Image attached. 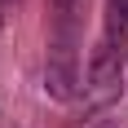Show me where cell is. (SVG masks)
Here are the masks:
<instances>
[{
  "label": "cell",
  "instance_id": "obj_1",
  "mask_svg": "<svg viewBox=\"0 0 128 128\" xmlns=\"http://www.w3.org/2000/svg\"><path fill=\"white\" fill-rule=\"evenodd\" d=\"M49 93L53 97H75V84H80V71H75V49H71V36H58L53 40V49H49Z\"/></svg>",
  "mask_w": 128,
  "mask_h": 128
},
{
  "label": "cell",
  "instance_id": "obj_2",
  "mask_svg": "<svg viewBox=\"0 0 128 128\" xmlns=\"http://www.w3.org/2000/svg\"><path fill=\"white\" fill-rule=\"evenodd\" d=\"M119 62H124V49H115L110 40H102V44L93 49V62H88V88H93V102H106V97L119 88Z\"/></svg>",
  "mask_w": 128,
  "mask_h": 128
},
{
  "label": "cell",
  "instance_id": "obj_3",
  "mask_svg": "<svg viewBox=\"0 0 128 128\" xmlns=\"http://www.w3.org/2000/svg\"><path fill=\"white\" fill-rule=\"evenodd\" d=\"M106 40L115 49L128 44V0H106Z\"/></svg>",
  "mask_w": 128,
  "mask_h": 128
}]
</instances>
